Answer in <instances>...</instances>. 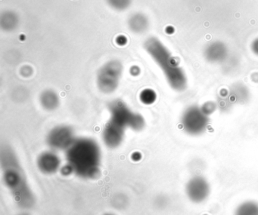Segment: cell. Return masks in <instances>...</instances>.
Listing matches in <instances>:
<instances>
[{"instance_id": "cell-1", "label": "cell", "mask_w": 258, "mask_h": 215, "mask_svg": "<svg viewBox=\"0 0 258 215\" xmlns=\"http://www.w3.org/2000/svg\"><path fill=\"white\" fill-rule=\"evenodd\" d=\"M0 166L3 181L10 191L18 207L30 210L37 202L25 169L13 146L2 143L0 147Z\"/></svg>"}, {"instance_id": "cell-13", "label": "cell", "mask_w": 258, "mask_h": 215, "mask_svg": "<svg viewBox=\"0 0 258 215\" xmlns=\"http://www.w3.org/2000/svg\"><path fill=\"white\" fill-rule=\"evenodd\" d=\"M234 215H258L257 201L251 200L243 201L236 207Z\"/></svg>"}, {"instance_id": "cell-3", "label": "cell", "mask_w": 258, "mask_h": 215, "mask_svg": "<svg viewBox=\"0 0 258 215\" xmlns=\"http://www.w3.org/2000/svg\"><path fill=\"white\" fill-rule=\"evenodd\" d=\"M144 49L161 69L169 86L177 92L185 91L188 78L185 70L164 43L156 37H149L145 41Z\"/></svg>"}, {"instance_id": "cell-17", "label": "cell", "mask_w": 258, "mask_h": 215, "mask_svg": "<svg viewBox=\"0 0 258 215\" xmlns=\"http://www.w3.org/2000/svg\"><path fill=\"white\" fill-rule=\"evenodd\" d=\"M250 49L255 55L258 56V37L252 41L251 44H250Z\"/></svg>"}, {"instance_id": "cell-19", "label": "cell", "mask_w": 258, "mask_h": 215, "mask_svg": "<svg viewBox=\"0 0 258 215\" xmlns=\"http://www.w3.org/2000/svg\"><path fill=\"white\" fill-rule=\"evenodd\" d=\"M102 215H116V214H114V213H103V214Z\"/></svg>"}, {"instance_id": "cell-10", "label": "cell", "mask_w": 258, "mask_h": 215, "mask_svg": "<svg viewBox=\"0 0 258 215\" xmlns=\"http://www.w3.org/2000/svg\"><path fill=\"white\" fill-rule=\"evenodd\" d=\"M61 165V159L56 152L52 150L43 152L37 159V168L46 175H52L58 172Z\"/></svg>"}, {"instance_id": "cell-9", "label": "cell", "mask_w": 258, "mask_h": 215, "mask_svg": "<svg viewBox=\"0 0 258 215\" xmlns=\"http://www.w3.org/2000/svg\"><path fill=\"white\" fill-rule=\"evenodd\" d=\"M126 129L109 119L102 131V141L109 149H117L121 145Z\"/></svg>"}, {"instance_id": "cell-11", "label": "cell", "mask_w": 258, "mask_h": 215, "mask_svg": "<svg viewBox=\"0 0 258 215\" xmlns=\"http://www.w3.org/2000/svg\"><path fill=\"white\" fill-rule=\"evenodd\" d=\"M204 57L206 61L212 64L223 62L228 57L227 46L220 41L212 42L205 47Z\"/></svg>"}, {"instance_id": "cell-5", "label": "cell", "mask_w": 258, "mask_h": 215, "mask_svg": "<svg viewBox=\"0 0 258 215\" xmlns=\"http://www.w3.org/2000/svg\"><path fill=\"white\" fill-rule=\"evenodd\" d=\"M180 123L187 135L193 137L200 136L208 129L209 114L202 106L191 105L184 110L181 116Z\"/></svg>"}, {"instance_id": "cell-2", "label": "cell", "mask_w": 258, "mask_h": 215, "mask_svg": "<svg viewBox=\"0 0 258 215\" xmlns=\"http://www.w3.org/2000/svg\"><path fill=\"white\" fill-rule=\"evenodd\" d=\"M69 171L84 180L97 178L102 168V150L96 140L77 138L66 151Z\"/></svg>"}, {"instance_id": "cell-6", "label": "cell", "mask_w": 258, "mask_h": 215, "mask_svg": "<svg viewBox=\"0 0 258 215\" xmlns=\"http://www.w3.org/2000/svg\"><path fill=\"white\" fill-rule=\"evenodd\" d=\"M123 70V65L117 60H112L104 64L96 76L98 89L105 94L114 93L118 88Z\"/></svg>"}, {"instance_id": "cell-8", "label": "cell", "mask_w": 258, "mask_h": 215, "mask_svg": "<svg viewBox=\"0 0 258 215\" xmlns=\"http://www.w3.org/2000/svg\"><path fill=\"white\" fill-rule=\"evenodd\" d=\"M211 192L209 182L202 176H194L185 185V193L190 201L199 204L208 199Z\"/></svg>"}, {"instance_id": "cell-14", "label": "cell", "mask_w": 258, "mask_h": 215, "mask_svg": "<svg viewBox=\"0 0 258 215\" xmlns=\"http://www.w3.org/2000/svg\"><path fill=\"white\" fill-rule=\"evenodd\" d=\"M138 15L134 16L130 20V28L133 32L141 34L146 31L148 28V21L145 16H140V22H138Z\"/></svg>"}, {"instance_id": "cell-18", "label": "cell", "mask_w": 258, "mask_h": 215, "mask_svg": "<svg viewBox=\"0 0 258 215\" xmlns=\"http://www.w3.org/2000/svg\"><path fill=\"white\" fill-rule=\"evenodd\" d=\"M17 215H31L29 213H28V212H22V213H18Z\"/></svg>"}, {"instance_id": "cell-16", "label": "cell", "mask_w": 258, "mask_h": 215, "mask_svg": "<svg viewBox=\"0 0 258 215\" xmlns=\"http://www.w3.org/2000/svg\"><path fill=\"white\" fill-rule=\"evenodd\" d=\"M108 2L117 10H125L131 4L130 0H108Z\"/></svg>"}, {"instance_id": "cell-4", "label": "cell", "mask_w": 258, "mask_h": 215, "mask_svg": "<svg viewBox=\"0 0 258 215\" xmlns=\"http://www.w3.org/2000/svg\"><path fill=\"white\" fill-rule=\"evenodd\" d=\"M110 118L123 126L125 129L141 132L146 126V120L143 116L134 112L123 100H114L108 104Z\"/></svg>"}, {"instance_id": "cell-12", "label": "cell", "mask_w": 258, "mask_h": 215, "mask_svg": "<svg viewBox=\"0 0 258 215\" xmlns=\"http://www.w3.org/2000/svg\"><path fill=\"white\" fill-rule=\"evenodd\" d=\"M40 103L43 109L48 111H55L60 104L59 96L53 90H45L40 94Z\"/></svg>"}, {"instance_id": "cell-15", "label": "cell", "mask_w": 258, "mask_h": 215, "mask_svg": "<svg viewBox=\"0 0 258 215\" xmlns=\"http://www.w3.org/2000/svg\"><path fill=\"white\" fill-rule=\"evenodd\" d=\"M128 204L129 200L127 197L121 193L114 195L111 200V205L116 210H124L128 207Z\"/></svg>"}, {"instance_id": "cell-7", "label": "cell", "mask_w": 258, "mask_h": 215, "mask_svg": "<svg viewBox=\"0 0 258 215\" xmlns=\"http://www.w3.org/2000/svg\"><path fill=\"white\" fill-rule=\"evenodd\" d=\"M76 138L73 128L67 125H59L49 131L46 136V144L53 151L66 152Z\"/></svg>"}]
</instances>
